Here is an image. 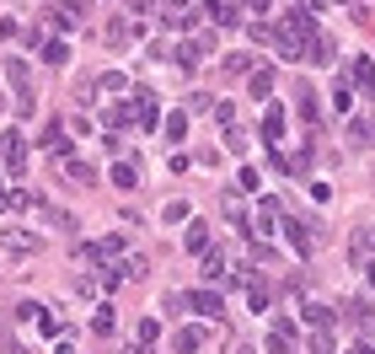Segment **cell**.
<instances>
[{
  "mask_svg": "<svg viewBox=\"0 0 375 354\" xmlns=\"http://www.w3.org/2000/svg\"><path fill=\"white\" fill-rule=\"evenodd\" d=\"M343 311H349V322H354V333H359V338H370V333H375V301L354 295V301H343Z\"/></svg>",
  "mask_w": 375,
  "mask_h": 354,
  "instance_id": "1",
  "label": "cell"
},
{
  "mask_svg": "<svg viewBox=\"0 0 375 354\" xmlns=\"http://www.w3.org/2000/svg\"><path fill=\"white\" fill-rule=\"evenodd\" d=\"M0 161H6L16 177L27 172V135H22V129H11V135H6V145H0Z\"/></svg>",
  "mask_w": 375,
  "mask_h": 354,
  "instance_id": "2",
  "label": "cell"
},
{
  "mask_svg": "<svg viewBox=\"0 0 375 354\" xmlns=\"http://www.w3.org/2000/svg\"><path fill=\"white\" fill-rule=\"evenodd\" d=\"M134 123H140V129H156V123H161L156 92H134Z\"/></svg>",
  "mask_w": 375,
  "mask_h": 354,
  "instance_id": "3",
  "label": "cell"
},
{
  "mask_svg": "<svg viewBox=\"0 0 375 354\" xmlns=\"http://www.w3.org/2000/svg\"><path fill=\"white\" fill-rule=\"evenodd\" d=\"M284 236H290V247H295L301 258H311L316 236H311V226H306V220H284Z\"/></svg>",
  "mask_w": 375,
  "mask_h": 354,
  "instance_id": "4",
  "label": "cell"
},
{
  "mask_svg": "<svg viewBox=\"0 0 375 354\" xmlns=\"http://www.w3.org/2000/svg\"><path fill=\"white\" fill-rule=\"evenodd\" d=\"M290 343H295V322L279 317L274 328H268V354H290Z\"/></svg>",
  "mask_w": 375,
  "mask_h": 354,
  "instance_id": "5",
  "label": "cell"
},
{
  "mask_svg": "<svg viewBox=\"0 0 375 354\" xmlns=\"http://www.w3.org/2000/svg\"><path fill=\"white\" fill-rule=\"evenodd\" d=\"M349 81L359 86L364 97H375V65H370V54H359V60L349 65Z\"/></svg>",
  "mask_w": 375,
  "mask_h": 354,
  "instance_id": "6",
  "label": "cell"
},
{
  "mask_svg": "<svg viewBox=\"0 0 375 354\" xmlns=\"http://www.w3.org/2000/svg\"><path fill=\"white\" fill-rule=\"evenodd\" d=\"M38 145H43V150H54V156H70V135H65V123L54 118L49 129H43V140H38Z\"/></svg>",
  "mask_w": 375,
  "mask_h": 354,
  "instance_id": "7",
  "label": "cell"
},
{
  "mask_svg": "<svg viewBox=\"0 0 375 354\" xmlns=\"http://www.w3.org/2000/svg\"><path fill=\"white\" fill-rule=\"evenodd\" d=\"M263 140H268V150H274L279 140H284V108H279V102L263 113Z\"/></svg>",
  "mask_w": 375,
  "mask_h": 354,
  "instance_id": "8",
  "label": "cell"
},
{
  "mask_svg": "<svg viewBox=\"0 0 375 354\" xmlns=\"http://www.w3.org/2000/svg\"><path fill=\"white\" fill-rule=\"evenodd\" d=\"M204 11L215 16V27H242V6H225V0H209Z\"/></svg>",
  "mask_w": 375,
  "mask_h": 354,
  "instance_id": "9",
  "label": "cell"
},
{
  "mask_svg": "<svg viewBox=\"0 0 375 354\" xmlns=\"http://www.w3.org/2000/svg\"><path fill=\"white\" fill-rule=\"evenodd\" d=\"M172 349H177V354L204 349V328H177V333H172Z\"/></svg>",
  "mask_w": 375,
  "mask_h": 354,
  "instance_id": "10",
  "label": "cell"
},
{
  "mask_svg": "<svg viewBox=\"0 0 375 354\" xmlns=\"http://www.w3.org/2000/svg\"><path fill=\"white\" fill-rule=\"evenodd\" d=\"M188 306H194V311H204V317H220V311H225V301H220L215 290H194V295H188Z\"/></svg>",
  "mask_w": 375,
  "mask_h": 354,
  "instance_id": "11",
  "label": "cell"
},
{
  "mask_svg": "<svg viewBox=\"0 0 375 354\" xmlns=\"http://www.w3.org/2000/svg\"><path fill=\"white\" fill-rule=\"evenodd\" d=\"M349 140H354V145H359V150H370V145H375V123L354 113V118H349Z\"/></svg>",
  "mask_w": 375,
  "mask_h": 354,
  "instance_id": "12",
  "label": "cell"
},
{
  "mask_svg": "<svg viewBox=\"0 0 375 354\" xmlns=\"http://www.w3.org/2000/svg\"><path fill=\"white\" fill-rule=\"evenodd\" d=\"M6 253H11V258H33V253H38V236H27V231H6Z\"/></svg>",
  "mask_w": 375,
  "mask_h": 354,
  "instance_id": "13",
  "label": "cell"
},
{
  "mask_svg": "<svg viewBox=\"0 0 375 354\" xmlns=\"http://www.w3.org/2000/svg\"><path fill=\"white\" fill-rule=\"evenodd\" d=\"M182 247H188V253H209V226H204V220H188V236H182Z\"/></svg>",
  "mask_w": 375,
  "mask_h": 354,
  "instance_id": "14",
  "label": "cell"
},
{
  "mask_svg": "<svg viewBox=\"0 0 375 354\" xmlns=\"http://www.w3.org/2000/svg\"><path fill=\"white\" fill-rule=\"evenodd\" d=\"M306 60H311V65H332V38L316 33L311 43H306Z\"/></svg>",
  "mask_w": 375,
  "mask_h": 354,
  "instance_id": "15",
  "label": "cell"
},
{
  "mask_svg": "<svg viewBox=\"0 0 375 354\" xmlns=\"http://www.w3.org/2000/svg\"><path fill=\"white\" fill-rule=\"evenodd\" d=\"M295 113H301L306 123L322 118V108H316V92H311V86H301V92H295Z\"/></svg>",
  "mask_w": 375,
  "mask_h": 354,
  "instance_id": "16",
  "label": "cell"
},
{
  "mask_svg": "<svg viewBox=\"0 0 375 354\" xmlns=\"http://www.w3.org/2000/svg\"><path fill=\"white\" fill-rule=\"evenodd\" d=\"M306 322H311V333H332V311H327V306H306Z\"/></svg>",
  "mask_w": 375,
  "mask_h": 354,
  "instance_id": "17",
  "label": "cell"
},
{
  "mask_svg": "<svg viewBox=\"0 0 375 354\" xmlns=\"http://www.w3.org/2000/svg\"><path fill=\"white\" fill-rule=\"evenodd\" d=\"M257 70V54H225V75H252Z\"/></svg>",
  "mask_w": 375,
  "mask_h": 354,
  "instance_id": "18",
  "label": "cell"
},
{
  "mask_svg": "<svg viewBox=\"0 0 375 354\" xmlns=\"http://www.w3.org/2000/svg\"><path fill=\"white\" fill-rule=\"evenodd\" d=\"M113 188H140V172H134L129 161H118V167H113Z\"/></svg>",
  "mask_w": 375,
  "mask_h": 354,
  "instance_id": "19",
  "label": "cell"
},
{
  "mask_svg": "<svg viewBox=\"0 0 375 354\" xmlns=\"http://www.w3.org/2000/svg\"><path fill=\"white\" fill-rule=\"evenodd\" d=\"M220 274H225V253L209 247V253H204V280H220Z\"/></svg>",
  "mask_w": 375,
  "mask_h": 354,
  "instance_id": "20",
  "label": "cell"
},
{
  "mask_svg": "<svg viewBox=\"0 0 375 354\" xmlns=\"http://www.w3.org/2000/svg\"><path fill=\"white\" fill-rule=\"evenodd\" d=\"M161 135H167V140H182V135H188V113H172V118L161 123Z\"/></svg>",
  "mask_w": 375,
  "mask_h": 354,
  "instance_id": "21",
  "label": "cell"
},
{
  "mask_svg": "<svg viewBox=\"0 0 375 354\" xmlns=\"http://www.w3.org/2000/svg\"><path fill=\"white\" fill-rule=\"evenodd\" d=\"M43 60H49V65H65V60H70V43H65V38H54V43H43Z\"/></svg>",
  "mask_w": 375,
  "mask_h": 354,
  "instance_id": "22",
  "label": "cell"
},
{
  "mask_svg": "<svg viewBox=\"0 0 375 354\" xmlns=\"http://www.w3.org/2000/svg\"><path fill=\"white\" fill-rule=\"evenodd\" d=\"M268 92H274V70L257 65V70H252V97H268Z\"/></svg>",
  "mask_w": 375,
  "mask_h": 354,
  "instance_id": "23",
  "label": "cell"
},
{
  "mask_svg": "<svg viewBox=\"0 0 375 354\" xmlns=\"http://www.w3.org/2000/svg\"><path fill=\"white\" fill-rule=\"evenodd\" d=\"M134 118V102H113V108H108V123H113V129H118V123H129Z\"/></svg>",
  "mask_w": 375,
  "mask_h": 354,
  "instance_id": "24",
  "label": "cell"
},
{
  "mask_svg": "<svg viewBox=\"0 0 375 354\" xmlns=\"http://www.w3.org/2000/svg\"><path fill=\"white\" fill-rule=\"evenodd\" d=\"M70 177H75V183H81V188H91V183H97V172L86 167V161H70Z\"/></svg>",
  "mask_w": 375,
  "mask_h": 354,
  "instance_id": "25",
  "label": "cell"
},
{
  "mask_svg": "<svg viewBox=\"0 0 375 354\" xmlns=\"http://www.w3.org/2000/svg\"><path fill=\"white\" fill-rule=\"evenodd\" d=\"M43 215H49V226H60V231H75V215H70V209H43Z\"/></svg>",
  "mask_w": 375,
  "mask_h": 354,
  "instance_id": "26",
  "label": "cell"
},
{
  "mask_svg": "<svg viewBox=\"0 0 375 354\" xmlns=\"http://www.w3.org/2000/svg\"><path fill=\"white\" fill-rule=\"evenodd\" d=\"M236 188H242V194H257V188H263V177H257L252 167H242V177H236Z\"/></svg>",
  "mask_w": 375,
  "mask_h": 354,
  "instance_id": "27",
  "label": "cell"
},
{
  "mask_svg": "<svg viewBox=\"0 0 375 354\" xmlns=\"http://www.w3.org/2000/svg\"><path fill=\"white\" fill-rule=\"evenodd\" d=\"M306 354H332V338H327V333H311V338H306Z\"/></svg>",
  "mask_w": 375,
  "mask_h": 354,
  "instance_id": "28",
  "label": "cell"
},
{
  "mask_svg": "<svg viewBox=\"0 0 375 354\" xmlns=\"http://www.w3.org/2000/svg\"><path fill=\"white\" fill-rule=\"evenodd\" d=\"M123 38H129V22H123V16H113V22H108V43H123Z\"/></svg>",
  "mask_w": 375,
  "mask_h": 354,
  "instance_id": "29",
  "label": "cell"
},
{
  "mask_svg": "<svg viewBox=\"0 0 375 354\" xmlns=\"http://www.w3.org/2000/svg\"><path fill=\"white\" fill-rule=\"evenodd\" d=\"M359 253H375V226H370V231H359V236H354V258H359Z\"/></svg>",
  "mask_w": 375,
  "mask_h": 354,
  "instance_id": "30",
  "label": "cell"
},
{
  "mask_svg": "<svg viewBox=\"0 0 375 354\" xmlns=\"http://www.w3.org/2000/svg\"><path fill=\"white\" fill-rule=\"evenodd\" d=\"M16 317H22V322H38V317H43V306H38V301H22V306H16Z\"/></svg>",
  "mask_w": 375,
  "mask_h": 354,
  "instance_id": "31",
  "label": "cell"
},
{
  "mask_svg": "<svg viewBox=\"0 0 375 354\" xmlns=\"http://www.w3.org/2000/svg\"><path fill=\"white\" fill-rule=\"evenodd\" d=\"M91 328H97V333H113V311H108V306H97V317H91Z\"/></svg>",
  "mask_w": 375,
  "mask_h": 354,
  "instance_id": "32",
  "label": "cell"
},
{
  "mask_svg": "<svg viewBox=\"0 0 375 354\" xmlns=\"http://www.w3.org/2000/svg\"><path fill=\"white\" fill-rule=\"evenodd\" d=\"M150 338H161V322L145 317V322H140V343H150Z\"/></svg>",
  "mask_w": 375,
  "mask_h": 354,
  "instance_id": "33",
  "label": "cell"
},
{
  "mask_svg": "<svg viewBox=\"0 0 375 354\" xmlns=\"http://www.w3.org/2000/svg\"><path fill=\"white\" fill-rule=\"evenodd\" d=\"M295 6H301V11H311V16H316V11H327V0H295Z\"/></svg>",
  "mask_w": 375,
  "mask_h": 354,
  "instance_id": "34",
  "label": "cell"
},
{
  "mask_svg": "<svg viewBox=\"0 0 375 354\" xmlns=\"http://www.w3.org/2000/svg\"><path fill=\"white\" fill-rule=\"evenodd\" d=\"M86 6H91V0H65V11H70V16H86Z\"/></svg>",
  "mask_w": 375,
  "mask_h": 354,
  "instance_id": "35",
  "label": "cell"
},
{
  "mask_svg": "<svg viewBox=\"0 0 375 354\" xmlns=\"http://www.w3.org/2000/svg\"><path fill=\"white\" fill-rule=\"evenodd\" d=\"M230 6H247V11H268V0H230Z\"/></svg>",
  "mask_w": 375,
  "mask_h": 354,
  "instance_id": "36",
  "label": "cell"
},
{
  "mask_svg": "<svg viewBox=\"0 0 375 354\" xmlns=\"http://www.w3.org/2000/svg\"><path fill=\"white\" fill-rule=\"evenodd\" d=\"M364 280H370V284H375V258H370V263H364Z\"/></svg>",
  "mask_w": 375,
  "mask_h": 354,
  "instance_id": "37",
  "label": "cell"
},
{
  "mask_svg": "<svg viewBox=\"0 0 375 354\" xmlns=\"http://www.w3.org/2000/svg\"><path fill=\"white\" fill-rule=\"evenodd\" d=\"M172 6H177V11H188V6H194V0H172Z\"/></svg>",
  "mask_w": 375,
  "mask_h": 354,
  "instance_id": "38",
  "label": "cell"
},
{
  "mask_svg": "<svg viewBox=\"0 0 375 354\" xmlns=\"http://www.w3.org/2000/svg\"><path fill=\"white\" fill-rule=\"evenodd\" d=\"M236 354H252V349H236Z\"/></svg>",
  "mask_w": 375,
  "mask_h": 354,
  "instance_id": "39",
  "label": "cell"
},
{
  "mask_svg": "<svg viewBox=\"0 0 375 354\" xmlns=\"http://www.w3.org/2000/svg\"><path fill=\"white\" fill-rule=\"evenodd\" d=\"M343 6H354V0H343Z\"/></svg>",
  "mask_w": 375,
  "mask_h": 354,
  "instance_id": "40",
  "label": "cell"
}]
</instances>
